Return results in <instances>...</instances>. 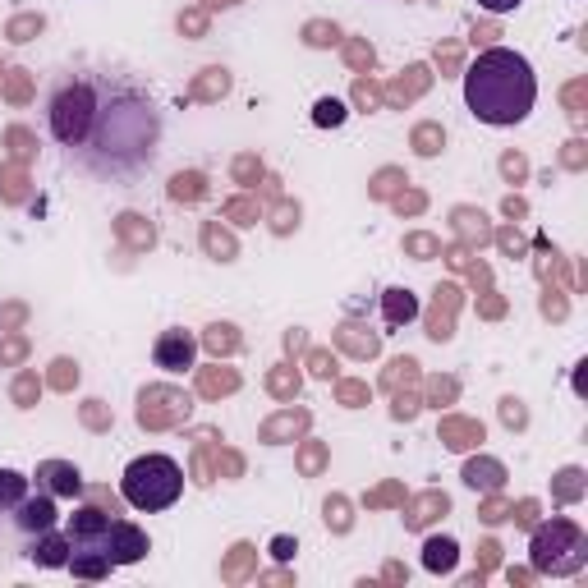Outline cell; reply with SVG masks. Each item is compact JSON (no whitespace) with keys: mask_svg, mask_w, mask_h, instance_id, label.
Here are the masks:
<instances>
[{"mask_svg":"<svg viewBox=\"0 0 588 588\" xmlns=\"http://www.w3.org/2000/svg\"><path fill=\"white\" fill-rule=\"evenodd\" d=\"M157 152H161L157 102L147 97L143 83L102 69V97H97L92 129L74 152H65V161L74 170H83V175H92L97 184L129 189L152 170Z\"/></svg>","mask_w":588,"mask_h":588,"instance_id":"obj_1","label":"cell"},{"mask_svg":"<svg viewBox=\"0 0 588 588\" xmlns=\"http://www.w3.org/2000/svg\"><path fill=\"white\" fill-rule=\"evenodd\" d=\"M533 102H538L533 65L510 46H487L483 56L464 69V106L483 125H520V120H529Z\"/></svg>","mask_w":588,"mask_h":588,"instance_id":"obj_2","label":"cell"},{"mask_svg":"<svg viewBox=\"0 0 588 588\" xmlns=\"http://www.w3.org/2000/svg\"><path fill=\"white\" fill-rule=\"evenodd\" d=\"M97 97H102V69H65L51 83V92H46V134L56 138V147L74 152L88 138Z\"/></svg>","mask_w":588,"mask_h":588,"instance_id":"obj_3","label":"cell"},{"mask_svg":"<svg viewBox=\"0 0 588 588\" xmlns=\"http://www.w3.org/2000/svg\"><path fill=\"white\" fill-rule=\"evenodd\" d=\"M120 497H125L134 510H143V515L170 510L184 497L180 460H170V455H138V460L125 469V478H120Z\"/></svg>","mask_w":588,"mask_h":588,"instance_id":"obj_4","label":"cell"},{"mask_svg":"<svg viewBox=\"0 0 588 588\" xmlns=\"http://www.w3.org/2000/svg\"><path fill=\"white\" fill-rule=\"evenodd\" d=\"M588 561L584 529L575 520H552L533 529V570L538 575H575Z\"/></svg>","mask_w":588,"mask_h":588,"instance_id":"obj_5","label":"cell"},{"mask_svg":"<svg viewBox=\"0 0 588 588\" xmlns=\"http://www.w3.org/2000/svg\"><path fill=\"white\" fill-rule=\"evenodd\" d=\"M97 552L111 561V566H138L147 552H152V543H147V533L138 529L134 520H111V529L102 533V547Z\"/></svg>","mask_w":588,"mask_h":588,"instance_id":"obj_6","label":"cell"},{"mask_svg":"<svg viewBox=\"0 0 588 588\" xmlns=\"http://www.w3.org/2000/svg\"><path fill=\"white\" fill-rule=\"evenodd\" d=\"M193 359H198V336L184 327L161 331L157 345H152V363H157L161 373H189Z\"/></svg>","mask_w":588,"mask_h":588,"instance_id":"obj_7","label":"cell"},{"mask_svg":"<svg viewBox=\"0 0 588 588\" xmlns=\"http://www.w3.org/2000/svg\"><path fill=\"white\" fill-rule=\"evenodd\" d=\"M184 414H189V400L170 386H147L138 396V423L143 428H166V423H180Z\"/></svg>","mask_w":588,"mask_h":588,"instance_id":"obj_8","label":"cell"},{"mask_svg":"<svg viewBox=\"0 0 588 588\" xmlns=\"http://www.w3.org/2000/svg\"><path fill=\"white\" fill-rule=\"evenodd\" d=\"M111 515H115V510L79 506L74 515H69V524H65L69 547H74V552H97V547H102V533L111 529Z\"/></svg>","mask_w":588,"mask_h":588,"instance_id":"obj_9","label":"cell"},{"mask_svg":"<svg viewBox=\"0 0 588 588\" xmlns=\"http://www.w3.org/2000/svg\"><path fill=\"white\" fill-rule=\"evenodd\" d=\"M10 520H14V529L23 533V538H33V533H46V529H56V520H60V510H56V497L51 492H28V497L19 501V506L10 510Z\"/></svg>","mask_w":588,"mask_h":588,"instance_id":"obj_10","label":"cell"},{"mask_svg":"<svg viewBox=\"0 0 588 588\" xmlns=\"http://www.w3.org/2000/svg\"><path fill=\"white\" fill-rule=\"evenodd\" d=\"M69 552H74V547H69V533H60V529H46V533H33V538H28V556L46 570H65Z\"/></svg>","mask_w":588,"mask_h":588,"instance_id":"obj_11","label":"cell"},{"mask_svg":"<svg viewBox=\"0 0 588 588\" xmlns=\"http://www.w3.org/2000/svg\"><path fill=\"white\" fill-rule=\"evenodd\" d=\"M37 478H42V487L51 497H83V474L65 460H46L42 469H37Z\"/></svg>","mask_w":588,"mask_h":588,"instance_id":"obj_12","label":"cell"},{"mask_svg":"<svg viewBox=\"0 0 588 588\" xmlns=\"http://www.w3.org/2000/svg\"><path fill=\"white\" fill-rule=\"evenodd\" d=\"M464 483L474 487V492H497L506 483V469L497 460H469L464 464Z\"/></svg>","mask_w":588,"mask_h":588,"instance_id":"obj_13","label":"cell"},{"mask_svg":"<svg viewBox=\"0 0 588 588\" xmlns=\"http://www.w3.org/2000/svg\"><path fill=\"white\" fill-rule=\"evenodd\" d=\"M382 308H386V327H405V322L419 317V299H414L409 290H386Z\"/></svg>","mask_w":588,"mask_h":588,"instance_id":"obj_14","label":"cell"},{"mask_svg":"<svg viewBox=\"0 0 588 588\" xmlns=\"http://www.w3.org/2000/svg\"><path fill=\"white\" fill-rule=\"evenodd\" d=\"M455 561H460V547H455V538H428V547H423V566H428L432 575H446V570H455Z\"/></svg>","mask_w":588,"mask_h":588,"instance_id":"obj_15","label":"cell"},{"mask_svg":"<svg viewBox=\"0 0 588 588\" xmlns=\"http://www.w3.org/2000/svg\"><path fill=\"white\" fill-rule=\"evenodd\" d=\"M65 570H74L79 579H106L115 566L106 561L102 552H69V566H65Z\"/></svg>","mask_w":588,"mask_h":588,"instance_id":"obj_16","label":"cell"},{"mask_svg":"<svg viewBox=\"0 0 588 588\" xmlns=\"http://www.w3.org/2000/svg\"><path fill=\"white\" fill-rule=\"evenodd\" d=\"M23 497H28V478L19 469H0V515H10Z\"/></svg>","mask_w":588,"mask_h":588,"instance_id":"obj_17","label":"cell"},{"mask_svg":"<svg viewBox=\"0 0 588 588\" xmlns=\"http://www.w3.org/2000/svg\"><path fill=\"white\" fill-rule=\"evenodd\" d=\"M441 437H446V446L451 451H469V446H478L483 441V423H441Z\"/></svg>","mask_w":588,"mask_h":588,"instance_id":"obj_18","label":"cell"},{"mask_svg":"<svg viewBox=\"0 0 588 588\" xmlns=\"http://www.w3.org/2000/svg\"><path fill=\"white\" fill-rule=\"evenodd\" d=\"M203 193H207V180L198 170H180V175L170 180V198H175V203H198Z\"/></svg>","mask_w":588,"mask_h":588,"instance_id":"obj_19","label":"cell"},{"mask_svg":"<svg viewBox=\"0 0 588 588\" xmlns=\"http://www.w3.org/2000/svg\"><path fill=\"white\" fill-rule=\"evenodd\" d=\"M203 345L216 354V359H221V354H235L239 350V331L230 327V322H216V327L203 331Z\"/></svg>","mask_w":588,"mask_h":588,"instance_id":"obj_20","label":"cell"},{"mask_svg":"<svg viewBox=\"0 0 588 588\" xmlns=\"http://www.w3.org/2000/svg\"><path fill=\"white\" fill-rule=\"evenodd\" d=\"M299 428H308V414L304 409H290V414H281V419L262 423V441H281V437H290V432H299Z\"/></svg>","mask_w":588,"mask_h":588,"instance_id":"obj_21","label":"cell"},{"mask_svg":"<svg viewBox=\"0 0 588 588\" xmlns=\"http://www.w3.org/2000/svg\"><path fill=\"white\" fill-rule=\"evenodd\" d=\"M446 506H451V501H446V492H441V497L432 492V497H423L419 506L409 510V515H405V524H409V529H423V524H428V520H437V510H446Z\"/></svg>","mask_w":588,"mask_h":588,"instance_id":"obj_22","label":"cell"},{"mask_svg":"<svg viewBox=\"0 0 588 588\" xmlns=\"http://www.w3.org/2000/svg\"><path fill=\"white\" fill-rule=\"evenodd\" d=\"M340 120H345V102H336V97H322V102L313 106V125H340Z\"/></svg>","mask_w":588,"mask_h":588,"instance_id":"obj_23","label":"cell"},{"mask_svg":"<svg viewBox=\"0 0 588 588\" xmlns=\"http://www.w3.org/2000/svg\"><path fill=\"white\" fill-rule=\"evenodd\" d=\"M579 492H584V469H566L556 478V501H575Z\"/></svg>","mask_w":588,"mask_h":588,"instance_id":"obj_24","label":"cell"},{"mask_svg":"<svg viewBox=\"0 0 588 588\" xmlns=\"http://www.w3.org/2000/svg\"><path fill=\"white\" fill-rule=\"evenodd\" d=\"M235 386H239V373H230V368L226 373H207L203 377V396H221V391H235Z\"/></svg>","mask_w":588,"mask_h":588,"instance_id":"obj_25","label":"cell"},{"mask_svg":"<svg viewBox=\"0 0 588 588\" xmlns=\"http://www.w3.org/2000/svg\"><path fill=\"white\" fill-rule=\"evenodd\" d=\"M203 239H207V249H212L221 262H230V258H235V239H230V235H221L216 226H207V235H203Z\"/></svg>","mask_w":588,"mask_h":588,"instance_id":"obj_26","label":"cell"},{"mask_svg":"<svg viewBox=\"0 0 588 588\" xmlns=\"http://www.w3.org/2000/svg\"><path fill=\"white\" fill-rule=\"evenodd\" d=\"M441 143H446V138H441V129H432V125H423L419 134H414V147H419L423 157H437Z\"/></svg>","mask_w":588,"mask_h":588,"instance_id":"obj_27","label":"cell"},{"mask_svg":"<svg viewBox=\"0 0 588 588\" xmlns=\"http://www.w3.org/2000/svg\"><path fill=\"white\" fill-rule=\"evenodd\" d=\"M340 345H350L354 354H377V336H354V327L340 331Z\"/></svg>","mask_w":588,"mask_h":588,"instance_id":"obj_28","label":"cell"},{"mask_svg":"<svg viewBox=\"0 0 588 588\" xmlns=\"http://www.w3.org/2000/svg\"><path fill=\"white\" fill-rule=\"evenodd\" d=\"M79 382V363H69V359H60L56 363V373H51V386H60V391H69V386Z\"/></svg>","mask_w":588,"mask_h":588,"instance_id":"obj_29","label":"cell"},{"mask_svg":"<svg viewBox=\"0 0 588 588\" xmlns=\"http://www.w3.org/2000/svg\"><path fill=\"white\" fill-rule=\"evenodd\" d=\"M14 400H19L23 409H28V405L37 400V377H33V373H23L19 382H14Z\"/></svg>","mask_w":588,"mask_h":588,"instance_id":"obj_30","label":"cell"},{"mask_svg":"<svg viewBox=\"0 0 588 588\" xmlns=\"http://www.w3.org/2000/svg\"><path fill=\"white\" fill-rule=\"evenodd\" d=\"M501 419H506L510 428H524V423H529V414H524L520 400H501Z\"/></svg>","mask_w":588,"mask_h":588,"instance_id":"obj_31","label":"cell"},{"mask_svg":"<svg viewBox=\"0 0 588 588\" xmlns=\"http://www.w3.org/2000/svg\"><path fill=\"white\" fill-rule=\"evenodd\" d=\"M524 0H478V10H487V14H510V10H520Z\"/></svg>","mask_w":588,"mask_h":588,"instance_id":"obj_32","label":"cell"},{"mask_svg":"<svg viewBox=\"0 0 588 588\" xmlns=\"http://www.w3.org/2000/svg\"><path fill=\"white\" fill-rule=\"evenodd\" d=\"M327 524H336V529H350V515H345V501H327Z\"/></svg>","mask_w":588,"mask_h":588,"instance_id":"obj_33","label":"cell"},{"mask_svg":"<svg viewBox=\"0 0 588 588\" xmlns=\"http://www.w3.org/2000/svg\"><path fill=\"white\" fill-rule=\"evenodd\" d=\"M226 212H230V216H235L239 226H253V216H258V207H253V203H230V207H226Z\"/></svg>","mask_w":588,"mask_h":588,"instance_id":"obj_34","label":"cell"},{"mask_svg":"<svg viewBox=\"0 0 588 588\" xmlns=\"http://www.w3.org/2000/svg\"><path fill=\"white\" fill-rule=\"evenodd\" d=\"M336 28H322V23H313V28H308V42H313V46H327V42H336Z\"/></svg>","mask_w":588,"mask_h":588,"instance_id":"obj_35","label":"cell"},{"mask_svg":"<svg viewBox=\"0 0 588 588\" xmlns=\"http://www.w3.org/2000/svg\"><path fill=\"white\" fill-rule=\"evenodd\" d=\"M510 515H515L524 529H533V524H538V506H533V501H524V506H520V510H510Z\"/></svg>","mask_w":588,"mask_h":588,"instance_id":"obj_36","label":"cell"},{"mask_svg":"<svg viewBox=\"0 0 588 588\" xmlns=\"http://www.w3.org/2000/svg\"><path fill=\"white\" fill-rule=\"evenodd\" d=\"M506 515H510V510L501 506V501H487V506H483V520H487V524H501Z\"/></svg>","mask_w":588,"mask_h":588,"instance_id":"obj_37","label":"cell"},{"mask_svg":"<svg viewBox=\"0 0 588 588\" xmlns=\"http://www.w3.org/2000/svg\"><path fill=\"white\" fill-rule=\"evenodd\" d=\"M88 423H92V428H102V423H106V409H102V400H88Z\"/></svg>","mask_w":588,"mask_h":588,"instance_id":"obj_38","label":"cell"},{"mask_svg":"<svg viewBox=\"0 0 588 588\" xmlns=\"http://www.w3.org/2000/svg\"><path fill=\"white\" fill-rule=\"evenodd\" d=\"M350 60L354 65H373V46H350Z\"/></svg>","mask_w":588,"mask_h":588,"instance_id":"obj_39","label":"cell"},{"mask_svg":"<svg viewBox=\"0 0 588 588\" xmlns=\"http://www.w3.org/2000/svg\"><path fill=\"white\" fill-rule=\"evenodd\" d=\"M294 386H299V382H290L285 373H276V377H272V391H276V396H290Z\"/></svg>","mask_w":588,"mask_h":588,"instance_id":"obj_40","label":"cell"},{"mask_svg":"<svg viewBox=\"0 0 588 588\" xmlns=\"http://www.w3.org/2000/svg\"><path fill=\"white\" fill-rule=\"evenodd\" d=\"M272 552L281 556V561H290V556H294V543H290V538H276V543H272Z\"/></svg>","mask_w":588,"mask_h":588,"instance_id":"obj_41","label":"cell"},{"mask_svg":"<svg viewBox=\"0 0 588 588\" xmlns=\"http://www.w3.org/2000/svg\"><path fill=\"white\" fill-rule=\"evenodd\" d=\"M501 166H506V175H524V161L520 157H506Z\"/></svg>","mask_w":588,"mask_h":588,"instance_id":"obj_42","label":"cell"},{"mask_svg":"<svg viewBox=\"0 0 588 588\" xmlns=\"http://www.w3.org/2000/svg\"><path fill=\"white\" fill-rule=\"evenodd\" d=\"M23 354V340H14V345H5V350H0V359H19Z\"/></svg>","mask_w":588,"mask_h":588,"instance_id":"obj_43","label":"cell"},{"mask_svg":"<svg viewBox=\"0 0 588 588\" xmlns=\"http://www.w3.org/2000/svg\"><path fill=\"white\" fill-rule=\"evenodd\" d=\"M409 249H414V253H432V239H423V235L409 239Z\"/></svg>","mask_w":588,"mask_h":588,"instance_id":"obj_44","label":"cell"}]
</instances>
